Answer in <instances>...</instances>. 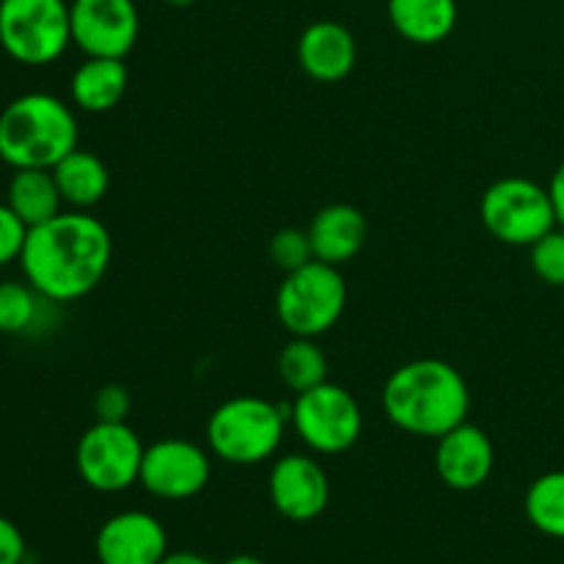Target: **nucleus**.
<instances>
[{"label": "nucleus", "mask_w": 564, "mask_h": 564, "mask_svg": "<svg viewBox=\"0 0 564 564\" xmlns=\"http://www.w3.org/2000/svg\"><path fill=\"white\" fill-rule=\"evenodd\" d=\"M113 259L108 226L83 209L28 229L20 268L28 284L53 303H72L102 284Z\"/></svg>", "instance_id": "f257e3e1"}, {"label": "nucleus", "mask_w": 564, "mask_h": 564, "mask_svg": "<svg viewBox=\"0 0 564 564\" xmlns=\"http://www.w3.org/2000/svg\"><path fill=\"white\" fill-rule=\"evenodd\" d=\"M124 58H86L69 80L72 102L86 113H108L127 94Z\"/></svg>", "instance_id": "f3484780"}, {"label": "nucleus", "mask_w": 564, "mask_h": 564, "mask_svg": "<svg viewBox=\"0 0 564 564\" xmlns=\"http://www.w3.org/2000/svg\"><path fill=\"white\" fill-rule=\"evenodd\" d=\"M72 44L66 0H0V47L22 66H47Z\"/></svg>", "instance_id": "423d86ee"}, {"label": "nucleus", "mask_w": 564, "mask_h": 564, "mask_svg": "<svg viewBox=\"0 0 564 564\" xmlns=\"http://www.w3.org/2000/svg\"><path fill=\"white\" fill-rule=\"evenodd\" d=\"M290 408L262 397H235L213 411L207 444L218 460L231 466H257L279 452Z\"/></svg>", "instance_id": "20e7f679"}, {"label": "nucleus", "mask_w": 564, "mask_h": 564, "mask_svg": "<svg viewBox=\"0 0 564 564\" xmlns=\"http://www.w3.org/2000/svg\"><path fill=\"white\" fill-rule=\"evenodd\" d=\"M549 193H551V202H554V213H556V224L564 229V160L556 165L554 176L549 182Z\"/></svg>", "instance_id": "c85d7f7f"}, {"label": "nucleus", "mask_w": 564, "mask_h": 564, "mask_svg": "<svg viewBox=\"0 0 564 564\" xmlns=\"http://www.w3.org/2000/svg\"><path fill=\"white\" fill-rule=\"evenodd\" d=\"M532 270L540 281L564 286V229H551L532 246Z\"/></svg>", "instance_id": "393cba45"}, {"label": "nucleus", "mask_w": 564, "mask_h": 564, "mask_svg": "<svg viewBox=\"0 0 564 564\" xmlns=\"http://www.w3.org/2000/svg\"><path fill=\"white\" fill-rule=\"evenodd\" d=\"M132 400L127 394L124 386L108 383L97 391L94 397V413H97V422H127V413H130Z\"/></svg>", "instance_id": "bb28decb"}, {"label": "nucleus", "mask_w": 564, "mask_h": 564, "mask_svg": "<svg viewBox=\"0 0 564 564\" xmlns=\"http://www.w3.org/2000/svg\"><path fill=\"white\" fill-rule=\"evenodd\" d=\"M94 554L99 564H160L169 554V534L149 512L127 510L99 527Z\"/></svg>", "instance_id": "ddd939ff"}, {"label": "nucleus", "mask_w": 564, "mask_h": 564, "mask_svg": "<svg viewBox=\"0 0 564 564\" xmlns=\"http://www.w3.org/2000/svg\"><path fill=\"white\" fill-rule=\"evenodd\" d=\"M471 394L452 364L419 358L394 369L383 386V413L402 433L435 438L468 422Z\"/></svg>", "instance_id": "f03ea898"}, {"label": "nucleus", "mask_w": 564, "mask_h": 564, "mask_svg": "<svg viewBox=\"0 0 564 564\" xmlns=\"http://www.w3.org/2000/svg\"><path fill=\"white\" fill-rule=\"evenodd\" d=\"M69 22L72 44L88 58H124L141 33L132 0H72Z\"/></svg>", "instance_id": "9b49d317"}, {"label": "nucleus", "mask_w": 564, "mask_h": 564, "mask_svg": "<svg viewBox=\"0 0 564 564\" xmlns=\"http://www.w3.org/2000/svg\"><path fill=\"white\" fill-rule=\"evenodd\" d=\"M160 564H213V562L202 554H193V551H174V554H165V560Z\"/></svg>", "instance_id": "c756f323"}, {"label": "nucleus", "mask_w": 564, "mask_h": 564, "mask_svg": "<svg viewBox=\"0 0 564 564\" xmlns=\"http://www.w3.org/2000/svg\"><path fill=\"white\" fill-rule=\"evenodd\" d=\"M279 375L286 389L301 394L328 380V356L314 339L292 336V341L279 356Z\"/></svg>", "instance_id": "5701e85b"}, {"label": "nucleus", "mask_w": 564, "mask_h": 564, "mask_svg": "<svg viewBox=\"0 0 564 564\" xmlns=\"http://www.w3.org/2000/svg\"><path fill=\"white\" fill-rule=\"evenodd\" d=\"M77 119L64 99L22 94L0 110V160L11 169H53L77 149Z\"/></svg>", "instance_id": "7ed1b4c3"}, {"label": "nucleus", "mask_w": 564, "mask_h": 564, "mask_svg": "<svg viewBox=\"0 0 564 564\" xmlns=\"http://www.w3.org/2000/svg\"><path fill=\"white\" fill-rule=\"evenodd\" d=\"M213 474L209 455L185 438H163L147 446L141 479L149 496L163 501H185L202 494Z\"/></svg>", "instance_id": "9d476101"}, {"label": "nucleus", "mask_w": 564, "mask_h": 564, "mask_svg": "<svg viewBox=\"0 0 564 564\" xmlns=\"http://www.w3.org/2000/svg\"><path fill=\"white\" fill-rule=\"evenodd\" d=\"M25 538L17 529V523L0 516V564H22L25 562Z\"/></svg>", "instance_id": "cd10ccee"}, {"label": "nucleus", "mask_w": 564, "mask_h": 564, "mask_svg": "<svg viewBox=\"0 0 564 564\" xmlns=\"http://www.w3.org/2000/svg\"><path fill=\"white\" fill-rule=\"evenodd\" d=\"M28 240V226L11 213L9 204H0V270L11 262H20Z\"/></svg>", "instance_id": "a878e982"}, {"label": "nucleus", "mask_w": 564, "mask_h": 564, "mask_svg": "<svg viewBox=\"0 0 564 564\" xmlns=\"http://www.w3.org/2000/svg\"><path fill=\"white\" fill-rule=\"evenodd\" d=\"M367 218L352 204H328L314 215L308 226V240H312L314 259L325 264L350 262L358 257V251L367 242Z\"/></svg>", "instance_id": "dca6fc26"}, {"label": "nucleus", "mask_w": 564, "mask_h": 564, "mask_svg": "<svg viewBox=\"0 0 564 564\" xmlns=\"http://www.w3.org/2000/svg\"><path fill=\"white\" fill-rule=\"evenodd\" d=\"M435 471L441 482L452 490H477L488 482L494 471V444L488 433L471 422L457 424L438 438Z\"/></svg>", "instance_id": "4468645a"}, {"label": "nucleus", "mask_w": 564, "mask_h": 564, "mask_svg": "<svg viewBox=\"0 0 564 564\" xmlns=\"http://www.w3.org/2000/svg\"><path fill=\"white\" fill-rule=\"evenodd\" d=\"M55 185H58L64 204L75 209H91L94 204L108 196L110 171L102 160L86 149H72L64 160L53 165Z\"/></svg>", "instance_id": "aec40b11"}, {"label": "nucleus", "mask_w": 564, "mask_h": 564, "mask_svg": "<svg viewBox=\"0 0 564 564\" xmlns=\"http://www.w3.org/2000/svg\"><path fill=\"white\" fill-rule=\"evenodd\" d=\"M147 446L127 422H94L80 435L75 468L97 494H121L141 479Z\"/></svg>", "instance_id": "1a4fd4ad"}, {"label": "nucleus", "mask_w": 564, "mask_h": 564, "mask_svg": "<svg viewBox=\"0 0 564 564\" xmlns=\"http://www.w3.org/2000/svg\"><path fill=\"white\" fill-rule=\"evenodd\" d=\"M523 510L540 534L564 540V471H549L534 479L523 499Z\"/></svg>", "instance_id": "4be33fe9"}, {"label": "nucleus", "mask_w": 564, "mask_h": 564, "mask_svg": "<svg viewBox=\"0 0 564 564\" xmlns=\"http://www.w3.org/2000/svg\"><path fill=\"white\" fill-rule=\"evenodd\" d=\"M224 564H264V562L253 554H237V556H231V560H226Z\"/></svg>", "instance_id": "7c9ffc66"}, {"label": "nucleus", "mask_w": 564, "mask_h": 564, "mask_svg": "<svg viewBox=\"0 0 564 564\" xmlns=\"http://www.w3.org/2000/svg\"><path fill=\"white\" fill-rule=\"evenodd\" d=\"M270 262L275 264L284 273H292V270L303 268L314 259L312 240H308V231L295 229V226H286V229H279L273 237H270Z\"/></svg>", "instance_id": "b1692460"}, {"label": "nucleus", "mask_w": 564, "mask_h": 564, "mask_svg": "<svg viewBox=\"0 0 564 564\" xmlns=\"http://www.w3.org/2000/svg\"><path fill=\"white\" fill-rule=\"evenodd\" d=\"M50 306H58V303L39 295L28 281H0V334H31L36 325H42Z\"/></svg>", "instance_id": "412c9836"}, {"label": "nucleus", "mask_w": 564, "mask_h": 564, "mask_svg": "<svg viewBox=\"0 0 564 564\" xmlns=\"http://www.w3.org/2000/svg\"><path fill=\"white\" fill-rule=\"evenodd\" d=\"M356 39L341 22H312L297 39V64L317 83L345 80L356 66Z\"/></svg>", "instance_id": "2eb2a0df"}, {"label": "nucleus", "mask_w": 564, "mask_h": 564, "mask_svg": "<svg viewBox=\"0 0 564 564\" xmlns=\"http://www.w3.org/2000/svg\"><path fill=\"white\" fill-rule=\"evenodd\" d=\"M6 204L28 229L47 224L55 215L64 213L61 209L64 198H61V191L50 169H17L14 176L9 180Z\"/></svg>", "instance_id": "a211bd4d"}, {"label": "nucleus", "mask_w": 564, "mask_h": 564, "mask_svg": "<svg viewBox=\"0 0 564 564\" xmlns=\"http://www.w3.org/2000/svg\"><path fill=\"white\" fill-rule=\"evenodd\" d=\"M389 20L413 44H438L455 31L457 0H389Z\"/></svg>", "instance_id": "6ab92c4d"}, {"label": "nucleus", "mask_w": 564, "mask_h": 564, "mask_svg": "<svg viewBox=\"0 0 564 564\" xmlns=\"http://www.w3.org/2000/svg\"><path fill=\"white\" fill-rule=\"evenodd\" d=\"M479 215H482L485 229L505 246L532 248L540 237L560 226L549 187L527 176L496 180L482 193Z\"/></svg>", "instance_id": "0eeeda50"}, {"label": "nucleus", "mask_w": 564, "mask_h": 564, "mask_svg": "<svg viewBox=\"0 0 564 564\" xmlns=\"http://www.w3.org/2000/svg\"><path fill=\"white\" fill-rule=\"evenodd\" d=\"M347 306V284L339 268L312 259L303 268L286 273L275 295V314L292 336L328 334Z\"/></svg>", "instance_id": "39448f33"}, {"label": "nucleus", "mask_w": 564, "mask_h": 564, "mask_svg": "<svg viewBox=\"0 0 564 564\" xmlns=\"http://www.w3.org/2000/svg\"><path fill=\"white\" fill-rule=\"evenodd\" d=\"M297 438L317 455H341L361 438L364 413L356 397L341 386L325 383L301 391L290 405Z\"/></svg>", "instance_id": "6e6552de"}, {"label": "nucleus", "mask_w": 564, "mask_h": 564, "mask_svg": "<svg viewBox=\"0 0 564 564\" xmlns=\"http://www.w3.org/2000/svg\"><path fill=\"white\" fill-rule=\"evenodd\" d=\"M165 3H169V6H176V9H185V6L196 3V0H165Z\"/></svg>", "instance_id": "2f4dec72"}, {"label": "nucleus", "mask_w": 564, "mask_h": 564, "mask_svg": "<svg viewBox=\"0 0 564 564\" xmlns=\"http://www.w3.org/2000/svg\"><path fill=\"white\" fill-rule=\"evenodd\" d=\"M268 490L275 512L295 523H308L323 516L330 499L328 474L306 455L279 457L270 468Z\"/></svg>", "instance_id": "f8f14e48"}]
</instances>
